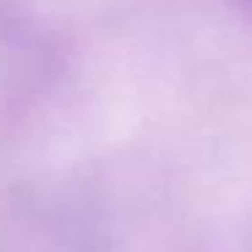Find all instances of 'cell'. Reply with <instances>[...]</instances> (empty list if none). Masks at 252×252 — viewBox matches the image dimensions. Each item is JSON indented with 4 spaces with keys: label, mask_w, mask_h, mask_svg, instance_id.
<instances>
[{
    "label": "cell",
    "mask_w": 252,
    "mask_h": 252,
    "mask_svg": "<svg viewBox=\"0 0 252 252\" xmlns=\"http://www.w3.org/2000/svg\"><path fill=\"white\" fill-rule=\"evenodd\" d=\"M247 3H250V6H252V0H247Z\"/></svg>",
    "instance_id": "1"
}]
</instances>
